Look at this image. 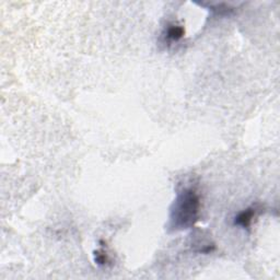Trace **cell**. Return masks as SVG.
<instances>
[{
  "label": "cell",
  "instance_id": "obj_1",
  "mask_svg": "<svg viewBox=\"0 0 280 280\" xmlns=\"http://www.w3.org/2000/svg\"><path fill=\"white\" fill-rule=\"evenodd\" d=\"M201 213V198L193 187L183 188L177 194L170 214V228L182 231L194 227Z\"/></svg>",
  "mask_w": 280,
  "mask_h": 280
},
{
  "label": "cell",
  "instance_id": "obj_2",
  "mask_svg": "<svg viewBox=\"0 0 280 280\" xmlns=\"http://www.w3.org/2000/svg\"><path fill=\"white\" fill-rule=\"evenodd\" d=\"M257 208L255 206L244 209L241 213H238L237 216L234 218V224L243 229H249L253 222V219L255 218Z\"/></svg>",
  "mask_w": 280,
  "mask_h": 280
},
{
  "label": "cell",
  "instance_id": "obj_3",
  "mask_svg": "<svg viewBox=\"0 0 280 280\" xmlns=\"http://www.w3.org/2000/svg\"><path fill=\"white\" fill-rule=\"evenodd\" d=\"M184 34H185V30H184L183 26L177 24H170L166 29L165 38L168 43H175L184 37Z\"/></svg>",
  "mask_w": 280,
  "mask_h": 280
},
{
  "label": "cell",
  "instance_id": "obj_4",
  "mask_svg": "<svg viewBox=\"0 0 280 280\" xmlns=\"http://www.w3.org/2000/svg\"><path fill=\"white\" fill-rule=\"evenodd\" d=\"M94 262L99 266H105L110 263V258H108L106 252L101 249L94 252Z\"/></svg>",
  "mask_w": 280,
  "mask_h": 280
}]
</instances>
